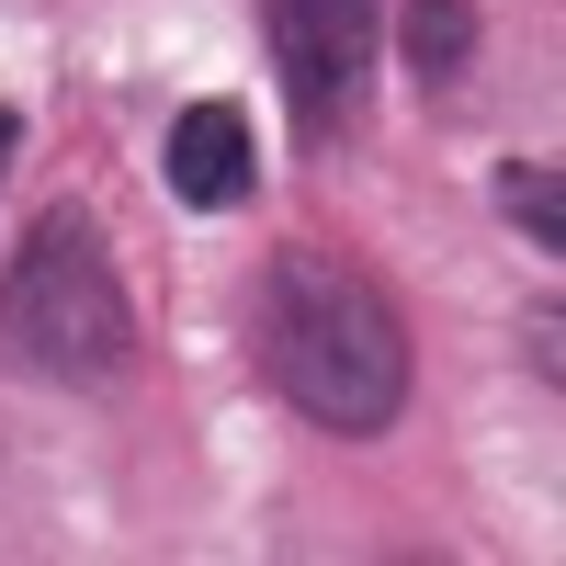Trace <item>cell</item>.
Segmentation results:
<instances>
[{
    "label": "cell",
    "instance_id": "1",
    "mask_svg": "<svg viewBox=\"0 0 566 566\" xmlns=\"http://www.w3.org/2000/svg\"><path fill=\"white\" fill-rule=\"evenodd\" d=\"M250 328H261V374L317 419V431H340V442L397 431V408H408V317H397V295L352 250L283 239L261 261Z\"/></svg>",
    "mask_w": 566,
    "mask_h": 566
},
{
    "label": "cell",
    "instance_id": "2",
    "mask_svg": "<svg viewBox=\"0 0 566 566\" xmlns=\"http://www.w3.org/2000/svg\"><path fill=\"white\" fill-rule=\"evenodd\" d=\"M0 363L34 386H114L136 363V295L80 205H45L0 272Z\"/></svg>",
    "mask_w": 566,
    "mask_h": 566
},
{
    "label": "cell",
    "instance_id": "3",
    "mask_svg": "<svg viewBox=\"0 0 566 566\" xmlns=\"http://www.w3.org/2000/svg\"><path fill=\"white\" fill-rule=\"evenodd\" d=\"M272 23V69L306 136H340L363 114V69H374V0H261Z\"/></svg>",
    "mask_w": 566,
    "mask_h": 566
},
{
    "label": "cell",
    "instance_id": "4",
    "mask_svg": "<svg viewBox=\"0 0 566 566\" xmlns=\"http://www.w3.org/2000/svg\"><path fill=\"white\" fill-rule=\"evenodd\" d=\"M159 159H170V193H181V205L227 216V205H250V181H261V136H250L239 103H181Z\"/></svg>",
    "mask_w": 566,
    "mask_h": 566
},
{
    "label": "cell",
    "instance_id": "5",
    "mask_svg": "<svg viewBox=\"0 0 566 566\" xmlns=\"http://www.w3.org/2000/svg\"><path fill=\"white\" fill-rule=\"evenodd\" d=\"M464 57H476V12H464V0H408V80L453 91Z\"/></svg>",
    "mask_w": 566,
    "mask_h": 566
},
{
    "label": "cell",
    "instance_id": "6",
    "mask_svg": "<svg viewBox=\"0 0 566 566\" xmlns=\"http://www.w3.org/2000/svg\"><path fill=\"white\" fill-rule=\"evenodd\" d=\"M499 216L522 227L533 250H566V181H555V159H510L499 170Z\"/></svg>",
    "mask_w": 566,
    "mask_h": 566
},
{
    "label": "cell",
    "instance_id": "7",
    "mask_svg": "<svg viewBox=\"0 0 566 566\" xmlns=\"http://www.w3.org/2000/svg\"><path fill=\"white\" fill-rule=\"evenodd\" d=\"M12 148H23V114H12V103H0V170H12Z\"/></svg>",
    "mask_w": 566,
    "mask_h": 566
}]
</instances>
